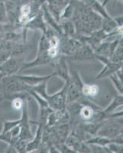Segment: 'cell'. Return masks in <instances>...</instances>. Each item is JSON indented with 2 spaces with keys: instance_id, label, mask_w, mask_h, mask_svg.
I'll return each mask as SVG.
<instances>
[{
  "instance_id": "cell-1",
  "label": "cell",
  "mask_w": 123,
  "mask_h": 153,
  "mask_svg": "<svg viewBox=\"0 0 123 153\" xmlns=\"http://www.w3.org/2000/svg\"><path fill=\"white\" fill-rule=\"evenodd\" d=\"M121 133H122V117L103 120L102 126L97 131L96 135L114 139Z\"/></svg>"
},
{
  "instance_id": "cell-2",
  "label": "cell",
  "mask_w": 123,
  "mask_h": 153,
  "mask_svg": "<svg viewBox=\"0 0 123 153\" xmlns=\"http://www.w3.org/2000/svg\"><path fill=\"white\" fill-rule=\"evenodd\" d=\"M44 99L53 110H64L67 106V84H64L61 91L51 95L47 94Z\"/></svg>"
},
{
  "instance_id": "cell-3",
  "label": "cell",
  "mask_w": 123,
  "mask_h": 153,
  "mask_svg": "<svg viewBox=\"0 0 123 153\" xmlns=\"http://www.w3.org/2000/svg\"><path fill=\"white\" fill-rule=\"evenodd\" d=\"M21 122H20V126H21V132L19 135V139L26 141H31L33 139V135L31 132L30 128V120L28 117V105H27V100L24 102L22 108H21Z\"/></svg>"
},
{
  "instance_id": "cell-4",
  "label": "cell",
  "mask_w": 123,
  "mask_h": 153,
  "mask_svg": "<svg viewBox=\"0 0 123 153\" xmlns=\"http://www.w3.org/2000/svg\"><path fill=\"white\" fill-rule=\"evenodd\" d=\"M54 65V72L53 73L54 76H57L61 77L64 80L65 84H67L70 80V69L67 61V57L64 55H60Z\"/></svg>"
},
{
  "instance_id": "cell-5",
  "label": "cell",
  "mask_w": 123,
  "mask_h": 153,
  "mask_svg": "<svg viewBox=\"0 0 123 153\" xmlns=\"http://www.w3.org/2000/svg\"><path fill=\"white\" fill-rule=\"evenodd\" d=\"M68 58L73 61H87L95 59V53L92 48L89 45L83 43L81 47L73 54L68 56Z\"/></svg>"
},
{
  "instance_id": "cell-6",
  "label": "cell",
  "mask_w": 123,
  "mask_h": 153,
  "mask_svg": "<svg viewBox=\"0 0 123 153\" xmlns=\"http://www.w3.org/2000/svg\"><path fill=\"white\" fill-rule=\"evenodd\" d=\"M67 4V2H65V0H46L47 9L58 22H60L61 12Z\"/></svg>"
},
{
  "instance_id": "cell-7",
  "label": "cell",
  "mask_w": 123,
  "mask_h": 153,
  "mask_svg": "<svg viewBox=\"0 0 123 153\" xmlns=\"http://www.w3.org/2000/svg\"><path fill=\"white\" fill-rule=\"evenodd\" d=\"M52 62V60L50 59V57H48V55H47V51L46 52L38 53L37 54V57H35V59L29 63H25V64H24L22 65V67L20 68L19 71H18L17 74H21L24 70L28 69V68L40 66V65H47V64H50V63Z\"/></svg>"
},
{
  "instance_id": "cell-8",
  "label": "cell",
  "mask_w": 123,
  "mask_h": 153,
  "mask_svg": "<svg viewBox=\"0 0 123 153\" xmlns=\"http://www.w3.org/2000/svg\"><path fill=\"white\" fill-rule=\"evenodd\" d=\"M24 28H26V29L41 30L43 33H45V32H46L47 25H46V23H45L44 20L41 9L40 12L38 13V15H36L35 17H33L31 19H30L29 22L24 25Z\"/></svg>"
},
{
  "instance_id": "cell-9",
  "label": "cell",
  "mask_w": 123,
  "mask_h": 153,
  "mask_svg": "<svg viewBox=\"0 0 123 153\" xmlns=\"http://www.w3.org/2000/svg\"><path fill=\"white\" fill-rule=\"evenodd\" d=\"M16 76L21 80H22L24 83L28 84L30 87H34L38 84H41L44 81H48L49 79H50L54 75L53 74L47 76H36V75H22L21 74H16Z\"/></svg>"
},
{
  "instance_id": "cell-10",
  "label": "cell",
  "mask_w": 123,
  "mask_h": 153,
  "mask_svg": "<svg viewBox=\"0 0 123 153\" xmlns=\"http://www.w3.org/2000/svg\"><path fill=\"white\" fill-rule=\"evenodd\" d=\"M34 123L38 124V129H37L35 136L33 137L31 141H29L27 144L26 149H25V152H31L35 150H38V149L40 147L42 143V135H43L44 126L39 123L33 122Z\"/></svg>"
},
{
  "instance_id": "cell-11",
  "label": "cell",
  "mask_w": 123,
  "mask_h": 153,
  "mask_svg": "<svg viewBox=\"0 0 123 153\" xmlns=\"http://www.w3.org/2000/svg\"><path fill=\"white\" fill-rule=\"evenodd\" d=\"M103 65H105L104 68L99 72V74L97 75L96 79H102L104 78V77H107L109 75L116 73V71H118L119 69L122 68V62H113L109 59L105 61L103 63Z\"/></svg>"
},
{
  "instance_id": "cell-12",
  "label": "cell",
  "mask_w": 123,
  "mask_h": 153,
  "mask_svg": "<svg viewBox=\"0 0 123 153\" xmlns=\"http://www.w3.org/2000/svg\"><path fill=\"white\" fill-rule=\"evenodd\" d=\"M18 61L14 57L11 56L2 65H0V71L3 74L4 76L13 75L18 73Z\"/></svg>"
},
{
  "instance_id": "cell-13",
  "label": "cell",
  "mask_w": 123,
  "mask_h": 153,
  "mask_svg": "<svg viewBox=\"0 0 123 153\" xmlns=\"http://www.w3.org/2000/svg\"><path fill=\"white\" fill-rule=\"evenodd\" d=\"M86 3L96 13L102 16V19H108V18L111 17L105 8L106 5L103 3H100L98 0H87Z\"/></svg>"
},
{
  "instance_id": "cell-14",
  "label": "cell",
  "mask_w": 123,
  "mask_h": 153,
  "mask_svg": "<svg viewBox=\"0 0 123 153\" xmlns=\"http://www.w3.org/2000/svg\"><path fill=\"white\" fill-rule=\"evenodd\" d=\"M81 92L83 97L89 100H93L99 95V87L95 84H83Z\"/></svg>"
},
{
  "instance_id": "cell-15",
  "label": "cell",
  "mask_w": 123,
  "mask_h": 153,
  "mask_svg": "<svg viewBox=\"0 0 123 153\" xmlns=\"http://www.w3.org/2000/svg\"><path fill=\"white\" fill-rule=\"evenodd\" d=\"M61 29H62V35L66 37L74 38L76 35V28H75L74 23L70 20H64L60 22Z\"/></svg>"
},
{
  "instance_id": "cell-16",
  "label": "cell",
  "mask_w": 123,
  "mask_h": 153,
  "mask_svg": "<svg viewBox=\"0 0 123 153\" xmlns=\"http://www.w3.org/2000/svg\"><path fill=\"white\" fill-rule=\"evenodd\" d=\"M85 143L88 145H96V146H107L111 143H113V139L105 137V136L95 135L89 138L88 140H86Z\"/></svg>"
},
{
  "instance_id": "cell-17",
  "label": "cell",
  "mask_w": 123,
  "mask_h": 153,
  "mask_svg": "<svg viewBox=\"0 0 123 153\" xmlns=\"http://www.w3.org/2000/svg\"><path fill=\"white\" fill-rule=\"evenodd\" d=\"M123 104V97L121 94H119L118 96H116L113 98V100L111 101V103L104 110H102V112L106 115V119L108 118V116L111 113H114L115 110L119 107V106H122Z\"/></svg>"
},
{
  "instance_id": "cell-18",
  "label": "cell",
  "mask_w": 123,
  "mask_h": 153,
  "mask_svg": "<svg viewBox=\"0 0 123 153\" xmlns=\"http://www.w3.org/2000/svg\"><path fill=\"white\" fill-rule=\"evenodd\" d=\"M119 26L117 23L115 21L114 18H108V19H102V28L106 33H111L113 31H114L116 28H118Z\"/></svg>"
},
{
  "instance_id": "cell-19",
  "label": "cell",
  "mask_w": 123,
  "mask_h": 153,
  "mask_svg": "<svg viewBox=\"0 0 123 153\" xmlns=\"http://www.w3.org/2000/svg\"><path fill=\"white\" fill-rule=\"evenodd\" d=\"M109 60L113 62L119 63L122 62L123 60V46H122V39L119 42L116 48L115 49L113 55L109 58Z\"/></svg>"
},
{
  "instance_id": "cell-20",
  "label": "cell",
  "mask_w": 123,
  "mask_h": 153,
  "mask_svg": "<svg viewBox=\"0 0 123 153\" xmlns=\"http://www.w3.org/2000/svg\"><path fill=\"white\" fill-rule=\"evenodd\" d=\"M73 12H74V7H73L72 2H70L63 9L61 17H60V22L64 21V20H70L72 19Z\"/></svg>"
},
{
  "instance_id": "cell-21",
  "label": "cell",
  "mask_w": 123,
  "mask_h": 153,
  "mask_svg": "<svg viewBox=\"0 0 123 153\" xmlns=\"http://www.w3.org/2000/svg\"><path fill=\"white\" fill-rule=\"evenodd\" d=\"M109 77L110 78L111 81L113 82V85H114L115 88L116 89V91H118L119 94L122 95L123 94V84L122 81L119 78L118 76H116V74H113L109 75Z\"/></svg>"
},
{
  "instance_id": "cell-22",
  "label": "cell",
  "mask_w": 123,
  "mask_h": 153,
  "mask_svg": "<svg viewBox=\"0 0 123 153\" xmlns=\"http://www.w3.org/2000/svg\"><path fill=\"white\" fill-rule=\"evenodd\" d=\"M21 122V120H5L4 121L3 124H2V129L1 133H5L10 131L12 128H14L17 125H19Z\"/></svg>"
},
{
  "instance_id": "cell-23",
  "label": "cell",
  "mask_w": 123,
  "mask_h": 153,
  "mask_svg": "<svg viewBox=\"0 0 123 153\" xmlns=\"http://www.w3.org/2000/svg\"><path fill=\"white\" fill-rule=\"evenodd\" d=\"M8 18L5 5L4 2H0V25L7 24Z\"/></svg>"
},
{
  "instance_id": "cell-24",
  "label": "cell",
  "mask_w": 123,
  "mask_h": 153,
  "mask_svg": "<svg viewBox=\"0 0 123 153\" xmlns=\"http://www.w3.org/2000/svg\"><path fill=\"white\" fill-rule=\"evenodd\" d=\"M108 149H109L110 152L120 153L122 152V145L117 144L115 143H111L107 146Z\"/></svg>"
},
{
  "instance_id": "cell-25",
  "label": "cell",
  "mask_w": 123,
  "mask_h": 153,
  "mask_svg": "<svg viewBox=\"0 0 123 153\" xmlns=\"http://www.w3.org/2000/svg\"><path fill=\"white\" fill-rule=\"evenodd\" d=\"M11 57V50L9 49H0V65Z\"/></svg>"
},
{
  "instance_id": "cell-26",
  "label": "cell",
  "mask_w": 123,
  "mask_h": 153,
  "mask_svg": "<svg viewBox=\"0 0 123 153\" xmlns=\"http://www.w3.org/2000/svg\"><path fill=\"white\" fill-rule=\"evenodd\" d=\"M34 1L35 0H21V4H29Z\"/></svg>"
},
{
  "instance_id": "cell-27",
  "label": "cell",
  "mask_w": 123,
  "mask_h": 153,
  "mask_svg": "<svg viewBox=\"0 0 123 153\" xmlns=\"http://www.w3.org/2000/svg\"><path fill=\"white\" fill-rule=\"evenodd\" d=\"M12 2H15V3L19 4V5H21V0H10Z\"/></svg>"
},
{
  "instance_id": "cell-28",
  "label": "cell",
  "mask_w": 123,
  "mask_h": 153,
  "mask_svg": "<svg viewBox=\"0 0 123 153\" xmlns=\"http://www.w3.org/2000/svg\"><path fill=\"white\" fill-rule=\"evenodd\" d=\"M8 0H0V2H4V3H5V2H7Z\"/></svg>"
},
{
  "instance_id": "cell-29",
  "label": "cell",
  "mask_w": 123,
  "mask_h": 153,
  "mask_svg": "<svg viewBox=\"0 0 123 153\" xmlns=\"http://www.w3.org/2000/svg\"><path fill=\"white\" fill-rule=\"evenodd\" d=\"M70 1H71V0H65V2H67V3H69V2H70Z\"/></svg>"
}]
</instances>
